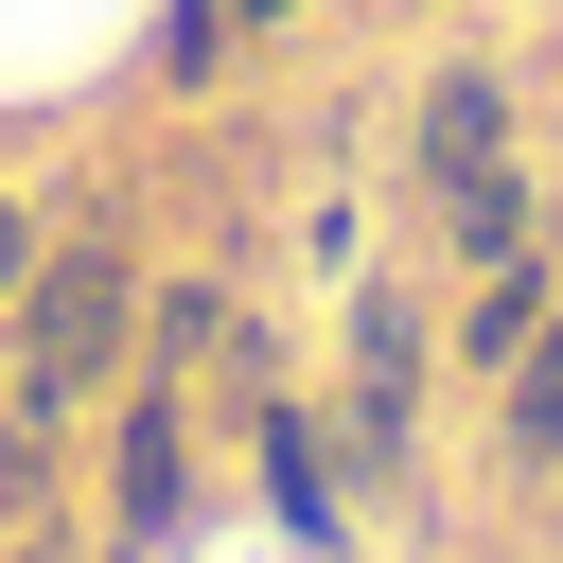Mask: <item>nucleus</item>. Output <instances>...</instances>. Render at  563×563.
Segmentation results:
<instances>
[{"instance_id": "obj_1", "label": "nucleus", "mask_w": 563, "mask_h": 563, "mask_svg": "<svg viewBox=\"0 0 563 563\" xmlns=\"http://www.w3.org/2000/svg\"><path fill=\"white\" fill-rule=\"evenodd\" d=\"M123 317H141V282H123L106 246H53V264H35V317H18V387H35V405H70V387H106V352H123Z\"/></svg>"}, {"instance_id": "obj_2", "label": "nucleus", "mask_w": 563, "mask_h": 563, "mask_svg": "<svg viewBox=\"0 0 563 563\" xmlns=\"http://www.w3.org/2000/svg\"><path fill=\"white\" fill-rule=\"evenodd\" d=\"M422 176H440V194L493 176V70H440V106H422Z\"/></svg>"}, {"instance_id": "obj_3", "label": "nucleus", "mask_w": 563, "mask_h": 563, "mask_svg": "<svg viewBox=\"0 0 563 563\" xmlns=\"http://www.w3.org/2000/svg\"><path fill=\"white\" fill-rule=\"evenodd\" d=\"M176 510V422H123V528Z\"/></svg>"}, {"instance_id": "obj_4", "label": "nucleus", "mask_w": 563, "mask_h": 563, "mask_svg": "<svg viewBox=\"0 0 563 563\" xmlns=\"http://www.w3.org/2000/svg\"><path fill=\"white\" fill-rule=\"evenodd\" d=\"M264 493H282V528H334V510H317V440H299V422H264Z\"/></svg>"}, {"instance_id": "obj_5", "label": "nucleus", "mask_w": 563, "mask_h": 563, "mask_svg": "<svg viewBox=\"0 0 563 563\" xmlns=\"http://www.w3.org/2000/svg\"><path fill=\"white\" fill-rule=\"evenodd\" d=\"M528 457H563V334H528Z\"/></svg>"}, {"instance_id": "obj_6", "label": "nucleus", "mask_w": 563, "mask_h": 563, "mask_svg": "<svg viewBox=\"0 0 563 563\" xmlns=\"http://www.w3.org/2000/svg\"><path fill=\"white\" fill-rule=\"evenodd\" d=\"M246 18H282V0H194V18H176V53H194V70H211V53H229V35H246Z\"/></svg>"}, {"instance_id": "obj_7", "label": "nucleus", "mask_w": 563, "mask_h": 563, "mask_svg": "<svg viewBox=\"0 0 563 563\" xmlns=\"http://www.w3.org/2000/svg\"><path fill=\"white\" fill-rule=\"evenodd\" d=\"M0 282H35V211H0Z\"/></svg>"}]
</instances>
